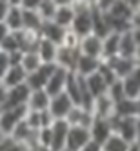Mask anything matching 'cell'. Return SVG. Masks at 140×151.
I'll list each match as a JSON object with an SVG mask.
<instances>
[{
    "instance_id": "obj_32",
    "label": "cell",
    "mask_w": 140,
    "mask_h": 151,
    "mask_svg": "<svg viewBox=\"0 0 140 151\" xmlns=\"http://www.w3.org/2000/svg\"><path fill=\"white\" fill-rule=\"evenodd\" d=\"M107 95H109L111 99L115 100V104L126 99V91H124V84H122V78L115 80V82L109 86V88H107Z\"/></svg>"
},
{
    "instance_id": "obj_21",
    "label": "cell",
    "mask_w": 140,
    "mask_h": 151,
    "mask_svg": "<svg viewBox=\"0 0 140 151\" xmlns=\"http://www.w3.org/2000/svg\"><path fill=\"white\" fill-rule=\"evenodd\" d=\"M26 80H27V73H26V69L20 66V64H13V66L7 69L6 77L2 78V84H6L7 88H15V86L26 84Z\"/></svg>"
},
{
    "instance_id": "obj_51",
    "label": "cell",
    "mask_w": 140,
    "mask_h": 151,
    "mask_svg": "<svg viewBox=\"0 0 140 151\" xmlns=\"http://www.w3.org/2000/svg\"><path fill=\"white\" fill-rule=\"evenodd\" d=\"M135 11H140V4H138V7H136V9H135Z\"/></svg>"
},
{
    "instance_id": "obj_18",
    "label": "cell",
    "mask_w": 140,
    "mask_h": 151,
    "mask_svg": "<svg viewBox=\"0 0 140 151\" xmlns=\"http://www.w3.org/2000/svg\"><path fill=\"white\" fill-rule=\"evenodd\" d=\"M51 95L46 89H31L29 99H27V109L31 111H44L49 107Z\"/></svg>"
},
{
    "instance_id": "obj_44",
    "label": "cell",
    "mask_w": 140,
    "mask_h": 151,
    "mask_svg": "<svg viewBox=\"0 0 140 151\" xmlns=\"http://www.w3.org/2000/svg\"><path fill=\"white\" fill-rule=\"evenodd\" d=\"M131 27H138L140 29V11H133V15H131Z\"/></svg>"
},
{
    "instance_id": "obj_43",
    "label": "cell",
    "mask_w": 140,
    "mask_h": 151,
    "mask_svg": "<svg viewBox=\"0 0 140 151\" xmlns=\"http://www.w3.org/2000/svg\"><path fill=\"white\" fill-rule=\"evenodd\" d=\"M4 151H26V147L20 146V144H15V142H9V144L4 147Z\"/></svg>"
},
{
    "instance_id": "obj_49",
    "label": "cell",
    "mask_w": 140,
    "mask_h": 151,
    "mask_svg": "<svg viewBox=\"0 0 140 151\" xmlns=\"http://www.w3.org/2000/svg\"><path fill=\"white\" fill-rule=\"evenodd\" d=\"M26 151H40V147H31V149H26Z\"/></svg>"
},
{
    "instance_id": "obj_17",
    "label": "cell",
    "mask_w": 140,
    "mask_h": 151,
    "mask_svg": "<svg viewBox=\"0 0 140 151\" xmlns=\"http://www.w3.org/2000/svg\"><path fill=\"white\" fill-rule=\"evenodd\" d=\"M122 84H124L126 96H129V99H138L140 96V64H136L135 69L129 73L127 77L122 78Z\"/></svg>"
},
{
    "instance_id": "obj_45",
    "label": "cell",
    "mask_w": 140,
    "mask_h": 151,
    "mask_svg": "<svg viewBox=\"0 0 140 151\" xmlns=\"http://www.w3.org/2000/svg\"><path fill=\"white\" fill-rule=\"evenodd\" d=\"M9 142V135L4 131L2 127H0V146H4V144H7Z\"/></svg>"
},
{
    "instance_id": "obj_33",
    "label": "cell",
    "mask_w": 140,
    "mask_h": 151,
    "mask_svg": "<svg viewBox=\"0 0 140 151\" xmlns=\"http://www.w3.org/2000/svg\"><path fill=\"white\" fill-rule=\"evenodd\" d=\"M57 7H58V6L53 2V0H44V2H42V4L37 7V11L40 13V17L44 18V20H53Z\"/></svg>"
},
{
    "instance_id": "obj_30",
    "label": "cell",
    "mask_w": 140,
    "mask_h": 151,
    "mask_svg": "<svg viewBox=\"0 0 140 151\" xmlns=\"http://www.w3.org/2000/svg\"><path fill=\"white\" fill-rule=\"evenodd\" d=\"M44 18L40 17V13L37 9H26L24 7V29H31V31H40Z\"/></svg>"
},
{
    "instance_id": "obj_27",
    "label": "cell",
    "mask_w": 140,
    "mask_h": 151,
    "mask_svg": "<svg viewBox=\"0 0 140 151\" xmlns=\"http://www.w3.org/2000/svg\"><path fill=\"white\" fill-rule=\"evenodd\" d=\"M136 42L131 35V29L126 31V33L120 35V49H118V55H122V57H133L136 55Z\"/></svg>"
},
{
    "instance_id": "obj_22",
    "label": "cell",
    "mask_w": 140,
    "mask_h": 151,
    "mask_svg": "<svg viewBox=\"0 0 140 151\" xmlns=\"http://www.w3.org/2000/svg\"><path fill=\"white\" fill-rule=\"evenodd\" d=\"M4 22L11 31L24 29V7L22 6H9Z\"/></svg>"
},
{
    "instance_id": "obj_35",
    "label": "cell",
    "mask_w": 140,
    "mask_h": 151,
    "mask_svg": "<svg viewBox=\"0 0 140 151\" xmlns=\"http://www.w3.org/2000/svg\"><path fill=\"white\" fill-rule=\"evenodd\" d=\"M24 120L27 122L29 127H33V129H42V115H40V111H31V109H27Z\"/></svg>"
},
{
    "instance_id": "obj_11",
    "label": "cell",
    "mask_w": 140,
    "mask_h": 151,
    "mask_svg": "<svg viewBox=\"0 0 140 151\" xmlns=\"http://www.w3.org/2000/svg\"><path fill=\"white\" fill-rule=\"evenodd\" d=\"M29 93H31V88L27 86V82L26 84H20V86H15V88H9V91H7V100H6V106L4 107L27 106Z\"/></svg>"
},
{
    "instance_id": "obj_41",
    "label": "cell",
    "mask_w": 140,
    "mask_h": 151,
    "mask_svg": "<svg viewBox=\"0 0 140 151\" xmlns=\"http://www.w3.org/2000/svg\"><path fill=\"white\" fill-rule=\"evenodd\" d=\"M9 33H11V29H9L7 26H6V22H4V20H0V42H2Z\"/></svg>"
},
{
    "instance_id": "obj_39",
    "label": "cell",
    "mask_w": 140,
    "mask_h": 151,
    "mask_svg": "<svg viewBox=\"0 0 140 151\" xmlns=\"http://www.w3.org/2000/svg\"><path fill=\"white\" fill-rule=\"evenodd\" d=\"M44 0H22V7L26 9H37Z\"/></svg>"
},
{
    "instance_id": "obj_25",
    "label": "cell",
    "mask_w": 140,
    "mask_h": 151,
    "mask_svg": "<svg viewBox=\"0 0 140 151\" xmlns=\"http://www.w3.org/2000/svg\"><path fill=\"white\" fill-rule=\"evenodd\" d=\"M85 78V86H88V89H89V93L95 96H100V95H104V93H107V82L104 80V77L96 71V73H93V75H89V77H84Z\"/></svg>"
},
{
    "instance_id": "obj_50",
    "label": "cell",
    "mask_w": 140,
    "mask_h": 151,
    "mask_svg": "<svg viewBox=\"0 0 140 151\" xmlns=\"http://www.w3.org/2000/svg\"><path fill=\"white\" fill-rule=\"evenodd\" d=\"M60 151H73V149H67V147H64V149H60Z\"/></svg>"
},
{
    "instance_id": "obj_52",
    "label": "cell",
    "mask_w": 140,
    "mask_h": 151,
    "mask_svg": "<svg viewBox=\"0 0 140 151\" xmlns=\"http://www.w3.org/2000/svg\"><path fill=\"white\" fill-rule=\"evenodd\" d=\"M0 113H2V107H0Z\"/></svg>"
},
{
    "instance_id": "obj_9",
    "label": "cell",
    "mask_w": 140,
    "mask_h": 151,
    "mask_svg": "<svg viewBox=\"0 0 140 151\" xmlns=\"http://www.w3.org/2000/svg\"><path fill=\"white\" fill-rule=\"evenodd\" d=\"M78 51L82 55H88V57H95V58H102V37L89 33L80 38V46Z\"/></svg>"
},
{
    "instance_id": "obj_46",
    "label": "cell",
    "mask_w": 140,
    "mask_h": 151,
    "mask_svg": "<svg viewBox=\"0 0 140 151\" xmlns=\"http://www.w3.org/2000/svg\"><path fill=\"white\" fill-rule=\"evenodd\" d=\"M122 2H124V4H127V6L135 11V9L138 7V4H140V0H122Z\"/></svg>"
},
{
    "instance_id": "obj_26",
    "label": "cell",
    "mask_w": 140,
    "mask_h": 151,
    "mask_svg": "<svg viewBox=\"0 0 140 151\" xmlns=\"http://www.w3.org/2000/svg\"><path fill=\"white\" fill-rule=\"evenodd\" d=\"M73 18H75V6H58L55 17H53V20L62 27H71Z\"/></svg>"
},
{
    "instance_id": "obj_5",
    "label": "cell",
    "mask_w": 140,
    "mask_h": 151,
    "mask_svg": "<svg viewBox=\"0 0 140 151\" xmlns=\"http://www.w3.org/2000/svg\"><path fill=\"white\" fill-rule=\"evenodd\" d=\"M89 133H91V140L98 142L100 146L106 142L109 135L113 133V124H111V118H100V116H95L93 122L89 126Z\"/></svg>"
},
{
    "instance_id": "obj_1",
    "label": "cell",
    "mask_w": 140,
    "mask_h": 151,
    "mask_svg": "<svg viewBox=\"0 0 140 151\" xmlns=\"http://www.w3.org/2000/svg\"><path fill=\"white\" fill-rule=\"evenodd\" d=\"M111 124H113V131L116 135H120L126 138L127 142H136V116H111Z\"/></svg>"
},
{
    "instance_id": "obj_15",
    "label": "cell",
    "mask_w": 140,
    "mask_h": 151,
    "mask_svg": "<svg viewBox=\"0 0 140 151\" xmlns=\"http://www.w3.org/2000/svg\"><path fill=\"white\" fill-rule=\"evenodd\" d=\"M100 62H102V58L88 57V55H82V53H80V57L77 60V66H75V71L73 73L80 75V77H89V75H93V73L98 71Z\"/></svg>"
},
{
    "instance_id": "obj_13",
    "label": "cell",
    "mask_w": 140,
    "mask_h": 151,
    "mask_svg": "<svg viewBox=\"0 0 140 151\" xmlns=\"http://www.w3.org/2000/svg\"><path fill=\"white\" fill-rule=\"evenodd\" d=\"M115 100L107 93H104L93 100V115L100 118H111L115 115Z\"/></svg>"
},
{
    "instance_id": "obj_48",
    "label": "cell",
    "mask_w": 140,
    "mask_h": 151,
    "mask_svg": "<svg viewBox=\"0 0 140 151\" xmlns=\"http://www.w3.org/2000/svg\"><path fill=\"white\" fill-rule=\"evenodd\" d=\"M9 6H22V0H7Z\"/></svg>"
},
{
    "instance_id": "obj_23",
    "label": "cell",
    "mask_w": 140,
    "mask_h": 151,
    "mask_svg": "<svg viewBox=\"0 0 140 151\" xmlns=\"http://www.w3.org/2000/svg\"><path fill=\"white\" fill-rule=\"evenodd\" d=\"M93 33L102 37V38L107 33H111L107 15H106V11H102V9H98V7H93Z\"/></svg>"
},
{
    "instance_id": "obj_28",
    "label": "cell",
    "mask_w": 140,
    "mask_h": 151,
    "mask_svg": "<svg viewBox=\"0 0 140 151\" xmlns=\"http://www.w3.org/2000/svg\"><path fill=\"white\" fill-rule=\"evenodd\" d=\"M42 64H44V62H42V58H40V55L37 53V49H35V51H24V53H22V58H20V66L26 69L27 75H29V73H33L35 69H38Z\"/></svg>"
},
{
    "instance_id": "obj_38",
    "label": "cell",
    "mask_w": 140,
    "mask_h": 151,
    "mask_svg": "<svg viewBox=\"0 0 140 151\" xmlns=\"http://www.w3.org/2000/svg\"><path fill=\"white\" fill-rule=\"evenodd\" d=\"M7 91H9V88H7L6 84L0 82V107H4V106H6V100H7Z\"/></svg>"
},
{
    "instance_id": "obj_14",
    "label": "cell",
    "mask_w": 140,
    "mask_h": 151,
    "mask_svg": "<svg viewBox=\"0 0 140 151\" xmlns=\"http://www.w3.org/2000/svg\"><path fill=\"white\" fill-rule=\"evenodd\" d=\"M80 57V51L78 49H69V47H64L58 46V53H57V60L55 64L67 71H75V66H77V60Z\"/></svg>"
},
{
    "instance_id": "obj_2",
    "label": "cell",
    "mask_w": 140,
    "mask_h": 151,
    "mask_svg": "<svg viewBox=\"0 0 140 151\" xmlns=\"http://www.w3.org/2000/svg\"><path fill=\"white\" fill-rule=\"evenodd\" d=\"M26 113H27V106L2 107V113H0V127L9 135L15 129V126L26 118Z\"/></svg>"
},
{
    "instance_id": "obj_37",
    "label": "cell",
    "mask_w": 140,
    "mask_h": 151,
    "mask_svg": "<svg viewBox=\"0 0 140 151\" xmlns=\"http://www.w3.org/2000/svg\"><path fill=\"white\" fill-rule=\"evenodd\" d=\"M78 151H102V146L98 142H95V140H89V142L85 144L82 149H78Z\"/></svg>"
},
{
    "instance_id": "obj_10",
    "label": "cell",
    "mask_w": 140,
    "mask_h": 151,
    "mask_svg": "<svg viewBox=\"0 0 140 151\" xmlns=\"http://www.w3.org/2000/svg\"><path fill=\"white\" fill-rule=\"evenodd\" d=\"M106 62L111 66V69L115 71V75H116L118 78L127 77V75L135 69V66L138 64L136 58H133V57H122V55H116L113 58H107Z\"/></svg>"
},
{
    "instance_id": "obj_6",
    "label": "cell",
    "mask_w": 140,
    "mask_h": 151,
    "mask_svg": "<svg viewBox=\"0 0 140 151\" xmlns=\"http://www.w3.org/2000/svg\"><path fill=\"white\" fill-rule=\"evenodd\" d=\"M69 73L71 71L57 66L55 69H53V73H51V77H49V80H47V84H46L44 89L51 96H55V95H58L62 91H66V84H67V78H69Z\"/></svg>"
},
{
    "instance_id": "obj_40",
    "label": "cell",
    "mask_w": 140,
    "mask_h": 151,
    "mask_svg": "<svg viewBox=\"0 0 140 151\" xmlns=\"http://www.w3.org/2000/svg\"><path fill=\"white\" fill-rule=\"evenodd\" d=\"M116 2V0H98V4H96V7L98 9H102V11H107L113 4Z\"/></svg>"
},
{
    "instance_id": "obj_24",
    "label": "cell",
    "mask_w": 140,
    "mask_h": 151,
    "mask_svg": "<svg viewBox=\"0 0 140 151\" xmlns=\"http://www.w3.org/2000/svg\"><path fill=\"white\" fill-rule=\"evenodd\" d=\"M115 115H118V116H140L138 100L126 96L124 100L116 102V106H115Z\"/></svg>"
},
{
    "instance_id": "obj_34",
    "label": "cell",
    "mask_w": 140,
    "mask_h": 151,
    "mask_svg": "<svg viewBox=\"0 0 140 151\" xmlns=\"http://www.w3.org/2000/svg\"><path fill=\"white\" fill-rule=\"evenodd\" d=\"M60 46L69 47V49H78V46H80V37L75 33L73 29H66V33H64V38H62V42H60Z\"/></svg>"
},
{
    "instance_id": "obj_3",
    "label": "cell",
    "mask_w": 140,
    "mask_h": 151,
    "mask_svg": "<svg viewBox=\"0 0 140 151\" xmlns=\"http://www.w3.org/2000/svg\"><path fill=\"white\" fill-rule=\"evenodd\" d=\"M73 106H75V102L69 99V95L66 91H62V93H58L55 96H51V102H49L47 109L51 111L53 116H55V120H58V118H64V120H66V116L73 109Z\"/></svg>"
},
{
    "instance_id": "obj_16",
    "label": "cell",
    "mask_w": 140,
    "mask_h": 151,
    "mask_svg": "<svg viewBox=\"0 0 140 151\" xmlns=\"http://www.w3.org/2000/svg\"><path fill=\"white\" fill-rule=\"evenodd\" d=\"M66 29H69V27L58 26L55 20H44V24H42V27H40V37L42 38H47V40H51V42H55V44L60 46Z\"/></svg>"
},
{
    "instance_id": "obj_31",
    "label": "cell",
    "mask_w": 140,
    "mask_h": 151,
    "mask_svg": "<svg viewBox=\"0 0 140 151\" xmlns=\"http://www.w3.org/2000/svg\"><path fill=\"white\" fill-rule=\"evenodd\" d=\"M0 49L6 53H15V51H22L20 49V37L18 31H11L2 42H0Z\"/></svg>"
},
{
    "instance_id": "obj_7",
    "label": "cell",
    "mask_w": 140,
    "mask_h": 151,
    "mask_svg": "<svg viewBox=\"0 0 140 151\" xmlns=\"http://www.w3.org/2000/svg\"><path fill=\"white\" fill-rule=\"evenodd\" d=\"M67 131H69V124L64 118H58V120L51 124V149L53 151H60L66 147Z\"/></svg>"
},
{
    "instance_id": "obj_12",
    "label": "cell",
    "mask_w": 140,
    "mask_h": 151,
    "mask_svg": "<svg viewBox=\"0 0 140 151\" xmlns=\"http://www.w3.org/2000/svg\"><path fill=\"white\" fill-rule=\"evenodd\" d=\"M93 111L88 109L84 106H73V109L69 111V115L66 116V120L69 126H82V127H89L93 122Z\"/></svg>"
},
{
    "instance_id": "obj_19",
    "label": "cell",
    "mask_w": 140,
    "mask_h": 151,
    "mask_svg": "<svg viewBox=\"0 0 140 151\" xmlns=\"http://www.w3.org/2000/svg\"><path fill=\"white\" fill-rule=\"evenodd\" d=\"M120 35L116 31H111L102 38V60L113 58L118 55V49H120Z\"/></svg>"
},
{
    "instance_id": "obj_42",
    "label": "cell",
    "mask_w": 140,
    "mask_h": 151,
    "mask_svg": "<svg viewBox=\"0 0 140 151\" xmlns=\"http://www.w3.org/2000/svg\"><path fill=\"white\" fill-rule=\"evenodd\" d=\"M7 9H9L7 0H0V20H4V18H6V15H7Z\"/></svg>"
},
{
    "instance_id": "obj_29",
    "label": "cell",
    "mask_w": 140,
    "mask_h": 151,
    "mask_svg": "<svg viewBox=\"0 0 140 151\" xmlns=\"http://www.w3.org/2000/svg\"><path fill=\"white\" fill-rule=\"evenodd\" d=\"M129 146H131V142H127L126 138L113 131L109 138L102 144V151H129Z\"/></svg>"
},
{
    "instance_id": "obj_8",
    "label": "cell",
    "mask_w": 140,
    "mask_h": 151,
    "mask_svg": "<svg viewBox=\"0 0 140 151\" xmlns=\"http://www.w3.org/2000/svg\"><path fill=\"white\" fill-rule=\"evenodd\" d=\"M55 68H57V64H42L38 69H35L33 73L27 75V80H26L27 86L31 89H44Z\"/></svg>"
},
{
    "instance_id": "obj_36",
    "label": "cell",
    "mask_w": 140,
    "mask_h": 151,
    "mask_svg": "<svg viewBox=\"0 0 140 151\" xmlns=\"http://www.w3.org/2000/svg\"><path fill=\"white\" fill-rule=\"evenodd\" d=\"M11 66H13V64H11V58H9V53L0 49V82H2V78L6 77L7 69L11 68Z\"/></svg>"
},
{
    "instance_id": "obj_20",
    "label": "cell",
    "mask_w": 140,
    "mask_h": 151,
    "mask_svg": "<svg viewBox=\"0 0 140 151\" xmlns=\"http://www.w3.org/2000/svg\"><path fill=\"white\" fill-rule=\"evenodd\" d=\"M37 53L40 55L44 64H55L57 53H58V44H55V42H51L47 38H40L38 46H37Z\"/></svg>"
},
{
    "instance_id": "obj_47",
    "label": "cell",
    "mask_w": 140,
    "mask_h": 151,
    "mask_svg": "<svg viewBox=\"0 0 140 151\" xmlns=\"http://www.w3.org/2000/svg\"><path fill=\"white\" fill-rule=\"evenodd\" d=\"M57 6H73L75 4V0H53Z\"/></svg>"
},
{
    "instance_id": "obj_4",
    "label": "cell",
    "mask_w": 140,
    "mask_h": 151,
    "mask_svg": "<svg viewBox=\"0 0 140 151\" xmlns=\"http://www.w3.org/2000/svg\"><path fill=\"white\" fill-rule=\"evenodd\" d=\"M89 140H91L89 127H82V126H69L67 140H66V147H67V149L78 151V149H82L85 144H88Z\"/></svg>"
}]
</instances>
